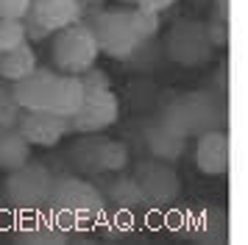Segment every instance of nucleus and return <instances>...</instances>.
Segmentation results:
<instances>
[{
  "label": "nucleus",
  "mask_w": 248,
  "mask_h": 245,
  "mask_svg": "<svg viewBox=\"0 0 248 245\" xmlns=\"http://www.w3.org/2000/svg\"><path fill=\"white\" fill-rule=\"evenodd\" d=\"M17 128L31 148H53L73 131L70 117L47 109H23L17 117Z\"/></svg>",
  "instance_id": "obj_11"
},
{
  "label": "nucleus",
  "mask_w": 248,
  "mask_h": 245,
  "mask_svg": "<svg viewBox=\"0 0 248 245\" xmlns=\"http://www.w3.org/2000/svg\"><path fill=\"white\" fill-rule=\"evenodd\" d=\"M223 117V111L217 106V100L209 92H187L173 98L162 109L159 120L165 122L168 128H173L176 134H181L184 139L198 137V134L217 128V120Z\"/></svg>",
  "instance_id": "obj_4"
},
{
  "label": "nucleus",
  "mask_w": 248,
  "mask_h": 245,
  "mask_svg": "<svg viewBox=\"0 0 248 245\" xmlns=\"http://www.w3.org/2000/svg\"><path fill=\"white\" fill-rule=\"evenodd\" d=\"M31 159V145L17 125H0V170H17Z\"/></svg>",
  "instance_id": "obj_15"
},
{
  "label": "nucleus",
  "mask_w": 248,
  "mask_h": 245,
  "mask_svg": "<svg viewBox=\"0 0 248 245\" xmlns=\"http://www.w3.org/2000/svg\"><path fill=\"white\" fill-rule=\"evenodd\" d=\"M50 189H53V176L45 165L36 162H25L17 170H9V176L3 181V192L14 209L20 212H39L47 209L50 200Z\"/></svg>",
  "instance_id": "obj_5"
},
{
  "label": "nucleus",
  "mask_w": 248,
  "mask_h": 245,
  "mask_svg": "<svg viewBox=\"0 0 248 245\" xmlns=\"http://www.w3.org/2000/svg\"><path fill=\"white\" fill-rule=\"evenodd\" d=\"M87 139L76 148H70V159L78 165L81 173L90 176H112V173H123L128 165V148L117 139H106V137H95V134H84Z\"/></svg>",
  "instance_id": "obj_7"
},
{
  "label": "nucleus",
  "mask_w": 248,
  "mask_h": 245,
  "mask_svg": "<svg viewBox=\"0 0 248 245\" xmlns=\"http://www.w3.org/2000/svg\"><path fill=\"white\" fill-rule=\"evenodd\" d=\"M134 178L145 195V203H170L181 195V178L165 159H142L134 170Z\"/></svg>",
  "instance_id": "obj_10"
},
{
  "label": "nucleus",
  "mask_w": 248,
  "mask_h": 245,
  "mask_svg": "<svg viewBox=\"0 0 248 245\" xmlns=\"http://www.w3.org/2000/svg\"><path fill=\"white\" fill-rule=\"evenodd\" d=\"M81 3H90V6H98V3H103V0H81Z\"/></svg>",
  "instance_id": "obj_23"
},
{
  "label": "nucleus",
  "mask_w": 248,
  "mask_h": 245,
  "mask_svg": "<svg viewBox=\"0 0 248 245\" xmlns=\"http://www.w3.org/2000/svg\"><path fill=\"white\" fill-rule=\"evenodd\" d=\"M28 39V31H25L23 20H9V17H0V53L17 47L20 42Z\"/></svg>",
  "instance_id": "obj_18"
},
{
  "label": "nucleus",
  "mask_w": 248,
  "mask_h": 245,
  "mask_svg": "<svg viewBox=\"0 0 248 245\" xmlns=\"http://www.w3.org/2000/svg\"><path fill=\"white\" fill-rule=\"evenodd\" d=\"M98 56H101V47L95 42V33L81 20L59 28L50 42V61L56 73L81 76L84 70L98 64Z\"/></svg>",
  "instance_id": "obj_3"
},
{
  "label": "nucleus",
  "mask_w": 248,
  "mask_h": 245,
  "mask_svg": "<svg viewBox=\"0 0 248 245\" xmlns=\"http://www.w3.org/2000/svg\"><path fill=\"white\" fill-rule=\"evenodd\" d=\"M87 25L95 33V42L101 53L112 59H128L137 47L148 39H154L159 31V14L148 9H112L95 11Z\"/></svg>",
  "instance_id": "obj_1"
},
{
  "label": "nucleus",
  "mask_w": 248,
  "mask_h": 245,
  "mask_svg": "<svg viewBox=\"0 0 248 245\" xmlns=\"http://www.w3.org/2000/svg\"><path fill=\"white\" fill-rule=\"evenodd\" d=\"M56 78H59L56 70L36 64L25 78L14 81L12 95L20 103V109H47L50 111L53 92H56Z\"/></svg>",
  "instance_id": "obj_12"
},
{
  "label": "nucleus",
  "mask_w": 248,
  "mask_h": 245,
  "mask_svg": "<svg viewBox=\"0 0 248 245\" xmlns=\"http://www.w3.org/2000/svg\"><path fill=\"white\" fill-rule=\"evenodd\" d=\"M28 9H31V0H0V17H9V20H25Z\"/></svg>",
  "instance_id": "obj_20"
},
{
  "label": "nucleus",
  "mask_w": 248,
  "mask_h": 245,
  "mask_svg": "<svg viewBox=\"0 0 248 245\" xmlns=\"http://www.w3.org/2000/svg\"><path fill=\"white\" fill-rule=\"evenodd\" d=\"M20 103L14 100L12 87H3L0 84V125H17V117H20Z\"/></svg>",
  "instance_id": "obj_19"
},
{
  "label": "nucleus",
  "mask_w": 248,
  "mask_h": 245,
  "mask_svg": "<svg viewBox=\"0 0 248 245\" xmlns=\"http://www.w3.org/2000/svg\"><path fill=\"white\" fill-rule=\"evenodd\" d=\"M47 209L64 229L87 226L103 217V192L92 181L78 176H53Z\"/></svg>",
  "instance_id": "obj_2"
},
{
  "label": "nucleus",
  "mask_w": 248,
  "mask_h": 245,
  "mask_svg": "<svg viewBox=\"0 0 248 245\" xmlns=\"http://www.w3.org/2000/svg\"><path fill=\"white\" fill-rule=\"evenodd\" d=\"M81 14H84L81 0H31V9L25 14V20H28L25 31L34 39H42L70 22H78Z\"/></svg>",
  "instance_id": "obj_9"
},
{
  "label": "nucleus",
  "mask_w": 248,
  "mask_h": 245,
  "mask_svg": "<svg viewBox=\"0 0 248 245\" xmlns=\"http://www.w3.org/2000/svg\"><path fill=\"white\" fill-rule=\"evenodd\" d=\"M142 142H145L148 153L154 159H165V162H176L187 148V139L181 134H176L173 128H168L162 120L148 122L145 131H142Z\"/></svg>",
  "instance_id": "obj_14"
},
{
  "label": "nucleus",
  "mask_w": 248,
  "mask_h": 245,
  "mask_svg": "<svg viewBox=\"0 0 248 245\" xmlns=\"http://www.w3.org/2000/svg\"><path fill=\"white\" fill-rule=\"evenodd\" d=\"M195 165L206 176H223L232 159V142L223 128H209L195 137Z\"/></svg>",
  "instance_id": "obj_13"
},
{
  "label": "nucleus",
  "mask_w": 248,
  "mask_h": 245,
  "mask_svg": "<svg viewBox=\"0 0 248 245\" xmlns=\"http://www.w3.org/2000/svg\"><path fill=\"white\" fill-rule=\"evenodd\" d=\"M120 120V98L112 87L84 89V100L70 117V128L78 134H101Z\"/></svg>",
  "instance_id": "obj_8"
},
{
  "label": "nucleus",
  "mask_w": 248,
  "mask_h": 245,
  "mask_svg": "<svg viewBox=\"0 0 248 245\" xmlns=\"http://www.w3.org/2000/svg\"><path fill=\"white\" fill-rule=\"evenodd\" d=\"M112 176L114 178L106 184L103 198H109L117 209H137L145 203V195H142L134 176H120V173H112Z\"/></svg>",
  "instance_id": "obj_17"
},
{
  "label": "nucleus",
  "mask_w": 248,
  "mask_h": 245,
  "mask_svg": "<svg viewBox=\"0 0 248 245\" xmlns=\"http://www.w3.org/2000/svg\"><path fill=\"white\" fill-rule=\"evenodd\" d=\"M217 17L229 20V0H217Z\"/></svg>",
  "instance_id": "obj_22"
},
{
  "label": "nucleus",
  "mask_w": 248,
  "mask_h": 245,
  "mask_svg": "<svg viewBox=\"0 0 248 245\" xmlns=\"http://www.w3.org/2000/svg\"><path fill=\"white\" fill-rule=\"evenodd\" d=\"M134 6H140V9H148V11H165V9H170L176 0H131Z\"/></svg>",
  "instance_id": "obj_21"
},
{
  "label": "nucleus",
  "mask_w": 248,
  "mask_h": 245,
  "mask_svg": "<svg viewBox=\"0 0 248 245\" xmlns=\"http://www.w3.org/2000/svg\"><path fill=\"white\" fill-rule=\"evenodd\" d=\"M34 67H36V50L31 47L28 39L20 42L17 47H12V50L0 53V78L3 81H12L14 84V81L28 76Z\"/></svg>",
  "instance_id": "obj_16"
},
{
  "label": "nucleus",
  "mask_w": 248,
  "mask_h": 245,
  "mask_svg": "<svg viewBox=\"0 0 248 245\" xmlns=\"http://www.w3.org/2000/svg\"><path fill=\"white\" fill-rule=\"evenodd\" d=\"M170 61L179 67H203L212 61L215 45L206 31V22L201 20H179L170 25L168 42H165Z\"/></svg>",
  "instance_id": "obj_6"
}]
</instances>
